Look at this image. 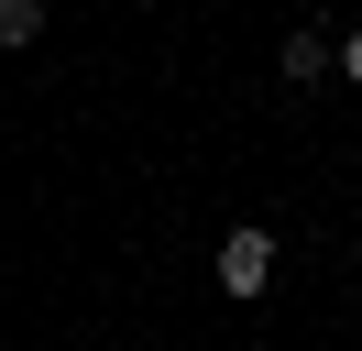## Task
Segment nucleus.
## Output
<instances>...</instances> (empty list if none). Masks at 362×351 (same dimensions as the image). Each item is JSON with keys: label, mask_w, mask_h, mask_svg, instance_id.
<instances>
[{"label": "nucleus", "mask_w": 362, "mask_h": 351, "mask_svg": "<svg viewBox=\"0 0 362 351\" xmlns=\"http://www.w3.org/2000/svg\"><path fill=\"white\" fill-rule=\"evenodd\" d=\"M220 285H230V297H264V285H274V231H230L220 241Z\"/></svg>", "instance_id": "nucleus-1"}, {"label": "nucleus", "mask_w": 362, "mask_h": 351, "mask_svg": "<svg viewBox=\"0 0 362 351\" xmlns=\"http://www.w3.org/2000/svg\"><path fill=\"white\" fill-rule=\"evenodd\" d=\"M286 77H329V33H318V22L286 33Z\"/></svg>", "instance_id": "nucleus-2"}, {"label": "nucleus", "mask_w": 362, "mask_h": 351, "mask_svg": "<svg viewBox=\"0 0 362 351\" xmlns=\"http://www.w3.org/2000/svg\"><path fill=\"white\" fill-rule=\"evenodd\" d=\"M33 33H45V0H0V44H11V55H23Z\"/></svg>", "instance_id": "nucleus-3"}, {"label": "nucleus", "mask_w": 362, "mask_h": 351, "mask_svg": "<svg viewBox=\"0 0 362 351\" xmlns=\"http://www.w3.org/2000/svg\"><path fill=\"white\" fill-rule=\"evenodd\" d=\"M340 66H351V88H362V33H351V44H340Z\"/></svg>", "instance_id": "nucleus-4"}]
</instances>
